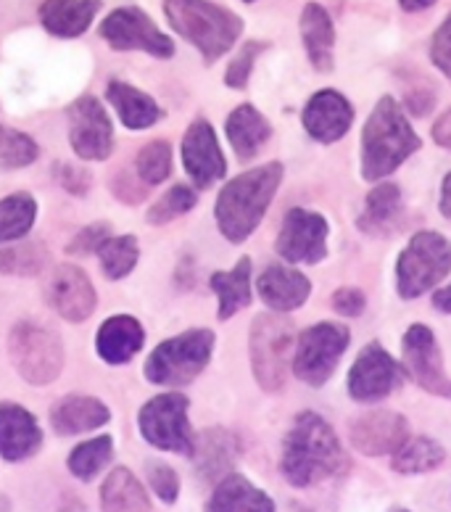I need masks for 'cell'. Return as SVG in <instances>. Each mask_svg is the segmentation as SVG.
Segmentation results:
<instances>
[{
	"label": "cell",
	"instance_id": "obj_1",
	"mask_svg": "<svg viewBox=\"0 0 451 512\" xmlns=\"http://www.w3.org/2000/svg\"><path fill=\"white\" fill-rule=\"evenodd\" d=\"M346 468V452L335 436L333 425L317 412H301L285 433L280 470L296 489H309L328 481Z\"/></svg>",
	"mask_w": 451,
	"mask_h": 512
},
{
	"label": "cell",
	"instance_id": "obj_2",
	"mask_svg": "<svg viewBox=\"0 0 451 512\" xmlns=\"http://www.w3.org/2000/svg\"><path fill=\"white\" fill-rule=\"evenodd\" d=\"M280 183H283V164L280 161H270V164H262L251 172L233 177L222 188L217 206H214L219 233L225 235L230 243L246 241L264 220Z\"/></svg>",
	"mask_w": 451,
	"mask_h": 512
},
{
	"label": "cell",
	"instance_id": "obj_3",
	"mask_svg": "<svg viewBox=\"0 0 451 512\" xmlns=\"http://www.w3.org/2000/svg\"><path fill=\"white\" fill-rule=\"evenodd\" d=\"M420 146V138L399 103L391 96H383L372 109L362 132V177L383 180L415 151H420Z\"/></svg>",
	"mask_w": 451,
	"mask_h": 512
},
{
	"label": "cell",
	"instance_id": "obj_4",
	"mask_svg": "<svg viewBox=\"0 0 451 512\" xmlns=\"http://www.w3.org/2000/svg\"><path fill=\"white\" fill-rule=\"evenodd\" d=\"M169 27L198 48L206 64L222 59L243 32V19L209 0H164Z\"/></svg>",
	"mask_w": 451,
	"mask_h": 512
},
{
	"label": "cell",
	"instance_id": "obj_5",
	"mask_svg": "<svg viewBox=\"0 0 451 512\" xmlns=\"http://www.w3.org/2000/svg\"><path fill=\"white\" fill-rule=\"evenodd\" d=\"M214 354V333L206 328L185 330L180 336L161 341L146 362V378L156 386H188L204 373Z\"/></svg>",
	"mask_w": 451,
	"mask_h": 512
},
{
	"label": "cell",
	"instance_id": "obj_6",
	"mask_svg": "<svg viewBox=\"0 0 451 512\" xmlns=\"http://www.w3.org/2000/svg\"><path fill=\"white\" fill-rule=\"evenodd\" d=\"M248 352L256 383L270 394L280 391L291 367L293 322L277 312L256 315L248 333Z\"/></svg>",
	"mask_w": 451,
	"mask_h": 512
},
{
	"label": "cell",
	"instance_id": "obj_7",
	"mask_svg": "<svg viewBox=\"0 0 451 512\" xmlns=\"http://www.w3.org/2000/svg\"><path fill=\"white\" fill-rule=\"evenodd\" d=\"M451 272V241L446 235L422 230L412 235L396 264V286L401 299H417L433 291Z\"/></svg>",
	"mask_w": 451,
	"mask_h": 512
},
{
	"label": "cell",
	"instance_id": "obj_8",
	"mask_svg": "<svg viewBox=\"0 0 451 512\" xmlns=\"http://www.w3.org/2000/svg\"><path fill=\"white\" fill-rule=\"evenodd\" d=\"M8 357L16 373L32 386H48L64 370V344L37 322H19L8 336Z\"/></svg>",
	"mask_w": 451,
	"mask_h": 512
},
{
	"label": "cell",
	"instance_id": "obj_9",
	"mask_svg": "<svg viewBox=\"0 0 451 512\" xmlns=\"http://www.w3.org/2000/svg\"><path fill=\"white\" fill-rule=\"evenodd\" d=\"M351 330L338 322H317L299 336L293 354V373L306 386L320 388L333 378L343 352L349 349Z\"/></svg>",
	"mask_w": 451,
	"mask_h": 512
},
{
	"label": "cell",
	"instance_id": "obj_10",
	"mask_svg": "<svg viewBox=\"0 0 451 512\" xmlns=\"http://www.w3.org/2000/svg\"><path fill=\"white\" fill-rule=\"evenodd\" d=\"M188 396L169 391V394L153 396L143 404L138 415V425L143 439L156 449L175 454H193L196 436L188 420Z\"/></svg>",
	"mask_w": 451,
	"mask_h": 512
},
{
	"label": "cell",
	"instance_id": "obj_11",
	"mask_svg": "<svg viewBox=\"0 0 451 512\" xmlns=\"http://www.w3.org/2000/svg\"><path fill=\"white\" fill-rule=\"evenodd\" d=\"M101 37L114 51H143L156 59H169L175 53L172 37L164 35L151 16L135 6L111 11L101 24Z\"/></svg>",
	"mask_w": 451,
	"mask_h": 512
},
{
	"label": "cell",
	"instance_id": "obj_12",
	"mask_svg": "<svg viewBox=\"0 0 451 512\" xmlns=\"http://www.w3.org/2000/svg\"><path fill=\"white\" fill-rule=\"evenodd\" d=\"M401 354H404V367L412 375V381L433 396L451 399V378L446 375L444 357L438 349V341L433 330L422 322H415L404 333L401 341Z\"/></svg>",
	"mask_w": 451,
	"mask_h": 512
},
{
	"label": "cell",
	"instance_id": "obj_13",
	"mask_svg": "<svg viewBox=\"0 0 451 512\" xmlns=\"http://www.w3.org/2000/svg\"><path fill=\"white\" fill-rule=\"evenodd\" d=\"M328 220L309 209H291L277 235L275 249L285 262L320 264L328 256Z\"/></svg>",
	"mask_w": 451,
	"mask_h": 512
},
{
	"label": "cell",
	"instance_id": "obj_14",
	"mask_svg": "<svg viewBox=\"0 0 451 512\" xmlns=\"http://www.w3.org/2000/svg\"><path fill=\"white\" fill-rule=\"evenodd\" d=\"M66 119H69V143L74 154L85 161L109 159L114 148V127L98 98H77L66 111Z\"/></svg>",
	"mask_w": 451,
	"mask_h": 512
},
{
	"label": "cell",
	"instance_id": "obj_15",
	"mask_svg": "<svg viewBox=\"0 0 451 512\" xmlns=\"http://www.w3.org/2000/svg\"><path fill=\"white\" fill-rule=\"evenodd\" d=\"M401 381H404V373H401L399 362L378 341H372L370 346H364L359 352L346 386H349L351 399L370 404L391 396L401 386Z\"/></svg>",
	"mask_w": 451,
	"mask_h": 512
},
{
	"label": "cell",
	"instance_id": "obj_16",
	"mask_svg": "<svg viewBox=\"0 0 451 512\" xmlns=\"http://www.w3.org/2000/svg\"><path fill=\"white\" fill-rule=\"evenodd\" d=\"M182 164L188 169L196 188H211L227 172V161L222 156L214 127L206 119H196L182 138Z\"/></svg>",
	"mask_w": 451,
	"mask_h": 512
},
{
	"label": "cell",
	"instance_id": "obj_17",
	"mask_svg": "<svg viewBox=\"0 0 451 512\" xmlns=\"http://www.w3.org/2000/svg\"><path fill=\"white\" fill-rule=\"evenodd\" d=\"M45 299H48L56 315L69 322H85L98 307L93 283L74 264H61V267L53 270L48 288H45Z\"/></svg>",
	"mask_w": 451,
	"mask_h": 512
},
{
	"label": "cell",
	"instance_id": "obj_18",
	"mask_svg": "<svg viewBox=\"0 0 451 512\" xmlns=\"http://www.w3.org/2000/svg\"><path fill=\"white\" fill-rule=\"evenodd\" d=\"M351 447L367 457H383L393 454L409 439L407 417L391 410L364 412L351 423L349 431Z\"/></svg>",
	"mask_w": 451,
	"mask_h": 512
},
{
	"label": "cell",
	"instance_id": "obj_19",
	"mask_svg": "<svg viewBox=\"0 0 451 512\" xmlns=\"http://www.w3.org/2000/svg\"><path fill=\"white\" fill-rule=\"evenodd\" d=\"M304 130L320 143H335L349 132L354 106L338 90H317L304 109Z\"/></svg>",
	"mask_w": 451,
	"mask_h": 512
},
{
	"label": "cell",
	"instance_id": "obj_20",
	"mask_svg": "<svg viewBox=\"0 0 451 512\" xmlns=\"http://www.w3.org/2000/svg\"><path fill=\"white\" fill-rule=\"evenodd\" d=\"M43 447V431L35 415L22 404H0V457L8 462H22Z\"/></svg>",
	"mask_w": 451,
	"mask_h": 512
},
{
	"label": "cell",
	"instance_id": "obj_21",
	"mask_svg": "<svg viewBox=\"0 0 451 512\" xmlns=\"http://www.w3.org/2000/svg\"><path fill=\"white\" fill-rule=\"evenodd\" d=\"M259 296L270 309L275 312H293L299 309L309 293H312V283L299 270H293L288 264H270L267 270L256 280Z\"/></svg>",
	"mask_w": 451,
	"mask_h": 512
},
{
	"label": "cell",
	"instance_id": "obj_22",
	"mask_svg": "<svg viewBox=\"0 0 451 512\" xmlns=\"http://www.w3.org/2000/svg\"><path fill=\"white\" fill-rule=\"evenodd\" d=\"M111 420L109 407L95 396L72 394L64 396L51 407V425L59 436H77V433L95 431Z\"/></svg>",
	"mask_w": 451,
	"mask_h": 512
},
{
	"label": "cell",
	"instance_id": "obj_23",
	"mask_svg": "<svg viewBox=\"0 0 451 512\" xmlns=\"http://www.w3.org/2000/svg\"><path fill=\"white\" fill-rule=\"evenodd\" d=\"M206 512H275V502L246 476L227 473L217 483V489L211 491Z\"/></svg>",
	"mask_w": 451,
	"mask_h": 512
},
{
	"label": "cell",
	"instance_id": "obj_24",
	"mask_svg": "<svg viewBox=\"0 0 451 512\" xmlns=\"http://www.w3.org/2000/svg\"><path fill=\"white\" fill-rule=\"evenodd\" d=\"M143 325L130 315H114L103 322L95 346H98V357L109 365H124L130 362L135 354L143 349Z\"/></svg>",
	"mask_w": 451,
	"mask_h": 512
},
{
	"label": "cell",
	"instance_id": "obj_25",
	"mask_svg": "<svg viewBox=\"0 0 451 512\" xmlns=\"http://www.w3.org/2000/svg\"><path fill=\"white\" fill-rule=\"evenodd\" d=\"M301 40H304L306 56H309L314 69L317 72H333V19L320 3H306L304 11H301Z\"/></svg>",
	"mask_w": 451,
	"mask_h": 512
},
{
	"label": "cell",
	"instance_id": "obj_26",
	"mask_svg": "<svg viewBox=\"0 0 451 512\" xmlns=\"http://www.w3.org/2000/svg\"><path fill=\"white\" fill-rule=\"evenodd\" d=\"M227 140L233 146L235 156L241 161L254 159L264 148V143L270 140L272 125L264 119V114L251 103H243L227 117Z\"/></svg>",
	"mask_w": 451,
	"mask_h": 512
},
{
	"label": "cell",
	"instance_id": "obj_27",
	"mask_svg": "<svg viewBox=\"0 0 451 512\" xmlns=\"http://www.w3.org/2000/svg\"><path fill=\"white\" fill-rule=\"evenodd\" d=\"M101 11V0H45L40 22L56 37H80Z\"/></svg>",
	"mask_w": 451,
	"mask_h": 512
},
{
	"label": "cell",
	"instance_id": "obj_28",
	"mask_svg": "<svg viewBox=\"0 0 451 512\" xmlns=\"http://www.w3.org/2000/svg\"><path fill=\"white\" fill-rule=\"evenodd\" d=\"M106 98H109V103L119 114V119H122V125L130 127V130H148V127H153L164 117L159 103L153 101L148 93H143V90L127 85V82H109Z\"/></svg>",
	"mask_w": 451,
	"mask_h": 512
},
{
	"label": "cell",
	"instance_id": "obj_29",
	"mask_svg": "<svg viewBox=\"0 0 451 512\" xmlns=\"http://www.w3.org/2000/svg\"><path fill=\"white\" fill-rule=\"evenodd\" d=\"M401 214H404V201L399 185L383 183L367 196L364 212L359 214V230L367 235H388L399 227Z\"/></svg>",
	"mask_w": 451,
	"mask_h": 512
},
{
	"label": "cell",
	"instance_id": "obj_30",
	"mask_svg": "<svg viewBox=\"0 0 451 512\" xmlns=\"http://www.w3.org/2000/svg\"><path fill=\"white\" fill-rule=\"evenodd\" d=\"M103 512H151V499L143 483L127 468H114L101 486Z\"/></svg>",
	"mask_w": 451,
	"mask_h": 512
},
{
	"label": "cell",
	"instance_id": "obj_31",
	"mask_svg": "<svg viewBox=\"0 0 451 512\" xmlns=\"http://www.w3.org/2000/svg\"><path fill=\"white\" fill-rule=\"evenodd\" d=\"M209 283L219 296V320H230L251 304V259L243 256L233 270L214 272Z\"/></svg>",
	"mask_w": 451,
	"mask_h": 512
},
{
	"label": "cell",
	"instance_id": "obj_32",
	"mask_svg": "<svg viewBox=\"0 0 451 512\" xmlns=\"http://www.w3.org/2000/svg\"><path fill=\"white\" fill-rule=\"evenodd\" d=\"M193 457H196L201 476L217 478L233 468L235 457H238V441L225 428H214V431H206L198 436Z\"/></svg>",
	"mask_w": 451,
	"mask_h": 512
},
{
	"label": "cell",
	"instance_id": "obj_33",
	"mask_svg": "<svg viewBox=\"0 0 451 512\" xmlns=\"http://www.w3.org/2000/svg\"><path fill=\"white\" fill-rule=\"evenodd\" d=\"M444 460L446 452L438 441L428 439V436H417V439H407L393 452L391 468L401 476H420V473L441 468Z\"/></svg>",
	"mask_w": 451,
	"mask_h": 512
},
{
	"label": "cell",
	"instance_id": "obj_34",
	"mask_svg": "<svg viewBox=\"0 0 451 512\" xmlns=\"http://www.w3.org/2000/svg\"><path fill=\"white\" fill-rule=\"evenodd\" d=\"M37 217V204L30 193H14L0 201V243L22 241Z\"/></svg>",
	"mask_w": 451,
	"mask_h": 512
},
{
	"label": "cell",
	"instance_id": "obj_35",
	"mask_svg": "<svg viewBox=\"0 0 451 512\" xmlns=\"http://www.w3.org/2000/svg\"><path fill=\"white\" fill-rule=\"evenodd\" d=\"M111 457H114V439H111L109 433H103V436H95V439L85 441L80 447H74L66 465H69V473L74 478L93 481L109 465Z\"/></svg>",
	"mask_w": 451,
	"mask_h": 512
},
{
	"label": "cell",
	"instance_id": "obj_36",
	"mask_svg": "<svg viewBox=\"0 0 451 512\" xmlns=\"http://www.w3.org/2000/svg\"><path fill=\"white\" fill-rule=\"evenodd\" d=\"M101 256V270L109 280H122L127 278L135 264H138V238L135 235H119V238H106L98 249Z\"/></svg>",
	"mask_w": 451,
	"mask_h": 512
},
{
	"label": "cell",
	"instance_id": "obj_37",
	"mask_svg": "<svg viewBox=\"0 0 451 512\" xmlns=\"http://www.w3.org/2000/svg\"><path fill=\"white\" fill-rule=\"evenodd\" d=\"M48 262V251L35 241H19L0 251V272L8 275H37Z\"/></svg>",
	"mask_w": 451,
	"mask_h": 512
},
{
	"label": "cell",
	"instance_id": "obj_38",
	"mask_svg": "<svg viewBox=\"0 0 451 512\" xmlns=\"http://www.w3.org/2000/svg\"><path fill=\"white\" fill-rule=\"evenodd\" d=\"M135 167H138L140 180L146 185L164 183L172 175V146L167 140H153V143L140 148Z\"/></svg>",
	"mask_w": 451,
	"mask_h": 512
},
{
	"label": "cell",
	"instance_id": "obj_39",
	"mask_svg": "<svg viewBox=\"0 0 451 512\" xmlns=\"http://www.w3.org/2000/svg\"><path fill=\"white\" fill-rule=\"evenodd\" d=\"M37 159V143L19 130L0 127V167L22 169Z\"/></svg>",
	"mask_w": 451,
	"mask_h": 512
},
{
	"label": "cell",
	"instance_id": "obj_40",
	"mask_svg": "<svg viewBox=\"0 0 451 512\" xmlns=\"http://www.w3.org/2000/svg\"><path fill=\"white\" fill-rule=\"evenodd\" d=\"M196 204V191H190L188 185H175L172 191L164 193V196L148 209V222H151V225H167V222L177 220L182 214H188Z\"/></svg>",
	"mask_w": 451,
	"mask_h": 512
},
{
	"label": "cell",
	"instance_id": "obj_41",
	"mask_svg": "<svg viewBox=\"0 0 451 512\" xmlns=\"http://www.w3.org/2000/svg\"><path fill=\"white\" fill-rule=\"evenodd\" d=\"M267 48V43H259V40H248L243 45L238 56L230 61L227 66V74H225V85L227 88H235V90H243L248 85V77L254 72V61L259 59V53Z\"/></svg>",
	"mask_w": 451,
	"mask_h": 512
},
{
	"label": "cell",
	"instance_id": "obj_42",
	"mask_svg": "<svg viewBox=\"0 0 451 512\" xmlns=\"http://www.w3.org/2000/svg\"><path fill=\"white\" fill-rule=\"evenodd\" d=\"M148 486L153 489V494L167 502V505H175L177 497H180V476H177L175 468H169L164 462H148Z\"/></svg>",
	"mask_w": 451,
	"mask_h": 512
},
{
	"label": "cell",
	"instance_id": "obj_43",
	"mask_svg": "<svg viewBox=\"0 0 451 512\" xmlns=\"http://www.w3.org/2000/svg\"><path fill=\"white\" fill-rule=\"evenodd\" d=\"M430 61L446 74L451 77V14L446 16V22L441 24L430 40Z\"/></svg>",
	"mask_w": 451,
	"mask_h": 512
},
{
	"label": "cell",
	"instance_id": "obj_44",
	"mask_svg": "<svg viewBox=\"0 0 451 512\" xmlns=\"http://www.w3.org/2000/svg\"><path fill=\"white\" fill-rule=\"evenodd\" d=\"M111 235L109 222H95V225L85 227L80 233L74 235V241L69 243L72 254H90V251L101 249V243Z\"/></svg>",
	"mask_w": 451,
	"mask_h": 512
},
{
	"label": "cell",
	"instance_id": "obj_45",
	"mask_svg": "<svg viewBox=\"0 0 451 512\" xmlns=\"http://www.w3.org/2000/svg\"><path fill=\"white\" fill-rule=\"evenodd\" d=\"M367 307V299H364V293L359 288H338L333 293V309L338 315L343 317H359Z\"/></svg>",
	"mask_w": 451,
	"mask_h": 512
},
{
	"label": "cell",
	"instance_id": "obj_46",
	"mask_svg": "<svg viewBox=\"0 0 451 512\" xmlns=\"http://www.w3.org/2000/svg\"><path fill=\"white\" fill-rule=\"evenodd\" d=\"M61 185H64L69 193H85L90 188V175L88 172H82V169L72 167V164H64L61 169Z\"/></svg>",
	"mask_w": 451,
	"mask_h": 512
},
{
	"label": "cell",
	"instance_id": "obj_47",
	"mask_svg": "<svg viewBox=\"0 0 451 512\" xmlns=\"http://www.w3.org/2000/svg\"><path fill=\"white\" fill-rule=\"evenodd\" d=\"M433 140H436L441 148L451 151V109H446L444 114L433 122Z\"/></svg>",
	"mask_w": 451,
	"mask_h": 512
},
{
	"label": "cell",
	"instance_id": "obj_48",
	"mask_svg": "<svg viewBox=\"0 0 451 512\" xmlns=\"http://www.w3.org/2000/svg\"><path fill=\"white\" fill-rule=\"evenodd\" d=\"M433 307H436L438 312L451 315V283L446 288H438V291L433 293Z\"/></svg>",
	"mask_w": 451,
	"mask_h": 512
},
{
	"label": "cell",
	"instance_id": "obj_49",
	"mask_svg": "<svg viewBox=\"0 0 451 512\" xmlns=\"http://www.w3.org/2000/svg\"><path fill=\"white\" fill-rule=\"evenodd\" d=\"M441 212L451 220V172L444 177V185H441Z\"/></svg>",
	"mask_w": 451,
	"mask_h": 512
},
{
	"label": "cell",
	"instance_id": "obj_50",
	"mask_svg": "<svg viewBox=\"0 0 451 512\" xmlns=\"http://www.w3.org/2000/svg\"><path fill=\"white\" fill-rule=\"evenodd\" d=\"M401 8L404 11H425V8H430L436 0H399Z\"/></svg>",
	"mask_w": 451,
	"mask_h": 512
},
{
	"label": "cell",
	"instance_id": "obj_51",
	"mask_svg": "<svg viewBox=\"0 0 451 512\" xmlns=\"http://www.w3.org/2000/svg\"><path fill=\"white\" fill-rule=\"evenodd\" d=\"M393 512H409V510H401V507H399V510H393Z\"/></svg>",
	"mask_w": 451,
	"mask_h": 512
},
{
	"label": "cell",
	"instance_id": "obj_52",
	"mask_svg": "<svg viewBox=\"0 0 451 512\" xmlns=\"http://www.w3.org/2000/svg\"><path fill=\"white\" fill-rule=\"evenodd\" d=\"M246 3H254V0H246Z\"/></svg>",
	"mask_w": 451,
	"mask_h": 512
}]
</instances>
